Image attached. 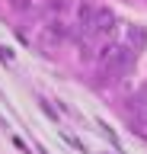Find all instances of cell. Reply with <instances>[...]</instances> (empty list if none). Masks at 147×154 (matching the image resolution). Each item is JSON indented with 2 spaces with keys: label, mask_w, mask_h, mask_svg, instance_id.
I'll list each match as a JSON object with an SVG mask.
<instances>
[{
  "label": "cell",
  "mask_w": 147,
  "mask_h": 154,
  "mask_svg": "<svg viewBox=\"0 0 147 154\" xmlns=\"http://www.w3.org/2000/svg\"><path fill=\"white\" fill-rule=\"evenodd\" d=\"M109 55H106V64H109V71H128L131 67V61H134V51L131 48H106Z\"/></svg>",
  "instance_id": "obj_1"
},
{
  "label": "cell",
  "mask_w": 147,
  "mask_h": 154,
  "mask_svg": "<svg viewBox=\"0 0 147 154\" xmlns=\"http://www.w3.org/2000/svg\"><path fill=\"white\" fill-rule=\"evenodd\" d=\"M112 23H115V19H112L109 10H96V16H93V29H96V32H109Z\"/></svg>",
  "instance_id": "obj_2"
}]
</instances>
